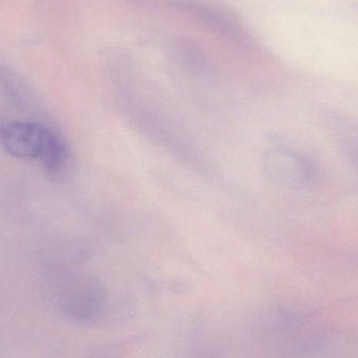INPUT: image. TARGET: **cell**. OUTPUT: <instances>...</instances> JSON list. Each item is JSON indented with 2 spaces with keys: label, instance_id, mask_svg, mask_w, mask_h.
<instances>
[{
  "label": "cell",
  "instance_id": "cell-4",
  "mask_svg": "<svg viewBox=\"0 0 358 358\" xmlns=\"http://www.w3.org/2000/svg\"><path fill=\"white\" fill-rule=\"evenodd\" d=\"M166 10L182 13L219 37L239 44L250 43V38L241 23L227 10L200 0H168Z\"/></svg>",
  "mask_w": 358,
  "mask_h": 358
},
{
  "label": "cell",
  "instance_id": "cell-3",
  "mask_svg": "<svg viewBox=\"0 0 358 358\" xmlns=\"http://www.w3.org/2000/svg\"><path fill=\"white\" fill-rule=\"evenodd\" d=\"M263 167L273 183L289 189H304L317 180V167L307 155L285 147L265 152Z\"/></svg>",
  "mask_w": 358,
  "mask_h": 358
},
{
  "label": "cell",
  "instance_id": "cell-1",
  "mask_svg": "<svg viewBox=\"0 0 358 358\" xmlns=\"http://www.w3.org/2000/svg\"><path fill=\"white\" fill-rule=\"evenodd\" d=\"M0 145L15 159L39 162L52 180H65L73 172V153L69 145L56 130L40 122H3L0 125Z\"/></svg>",
  "mask_w": 358,
  "mask_h": 358
},
{
  "label": "cell",
  "instance_id": "cell-5",
  "mask_svg": "<svg viewBox=\"0 0 358 358\" xmlns=\"http://www.w3.org/2000/svg\"><path fill=\"white\" fill-rule=\"evenodd\" d=\"M325 121L338 148L358 171V120L327 111Z\"/></svg>",
  "mask_w": 358,
  "mask_h": 358
},
{
  "label": "cell",
  "instance_id": "cell-2",
  "mask_svg": "<svg viewBox=\"0 0 358 358\" xmlns=\"http://www.w3.org/2000/svg\"><path fill=\"white\" fill-rule=\"evenodd\" d=\"M50 300L59 315L76 325H94L103 319L108 299L104 288L94 280L66 278L50 286Z\"/></svg>",
  "mask_w": 358,
  "mask_h": 358
},
{
  "label": "cell",
  "instance_id": "cell-6",
  "mask_svg": "<svg viewBox=\"0 0 358 358\" xmlns=\"http://www.w3.org/2000/svg\"><path fill=\"white\" fill-rule=\"evenodd\" d=\"M169 52L172 59L192 69H199L206 64V57L201 46L187 37H176L169 44Z\"/></svg>",
  "mask_w": 358,
  "mask_h": 358
}]
</instances>
